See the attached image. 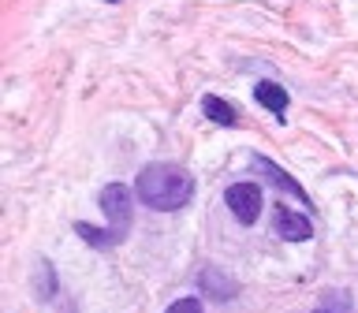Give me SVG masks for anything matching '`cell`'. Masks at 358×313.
I'll return each instance as SVG.
<instances>
[{
	"label": "cell",
	"mask_w": 358,
	"mask_h": 313,
	"mask_svg": "<svg viewBox=\"0 0 358 313\" xmlns=\"http://www.w3.org/2000/svg\"><path fill=\"white\" fill-rule=\"evenodd\" d=\"M134 194L145 209L157 212H176L194 198V179L179 164H145L134 175Z\"/></svg>",
	"instance_id": "cell-1"
},
{
	"label": "cell",
	"mask_w": 358,
	"mask_h": 313,
	"mask_svg": "<svg viewBox=\"0 0 358 313\" xmlns=\"http://www.w3.org/2000/svg\"><path fill=\"white\" fill-rule=\"evenodd\" d=\"M254 97H257V105L268 108L276 119H284V112H287V105H291V94H287L284 86H276V82H257V86H254Z\"/></svg>",
	"instance_id": "cell-6"
},
{
	"label": "cell",
	"mask_w": 358,
	"mask_h": 313,
	"mask_svg": "<svg viewBox=\"0 0 358 313\" xmlns=\"http://www.w3.org/2000/svg\"><path fill=\"white\" fill-rule=\"evenodd\" d=\"M101 209H105L108 228H94V224L78 220L75 235L86 239L90 246H97V250H108V246L127 239V231H131V190L123 183H108L105 190H101Z\"/></svg>",
	"instance_id": "cell-2"
},
{
	"label": "cell",
	"mask_w": 358,
	"mask_h": 313,
	"mask_svg": "<svg viewBox=\"0 0 358 313\" xmlns=\"http://www.w3.org/2000/svg\"><path fill=\"white\" fill-rule=\"evenodd\" d=\"M164 313H206V310H201V298H176Z\"/></svg>",
	"instance_id": "cell-10"
},
{
	"label": "cell",
	"mask_w": 358,
	"mask_h": 313,
	"mask_svg": "<svg viewBox=\"0 0 358 313\" xmlns=\"http://www.w3.org/2000/svg\"><path fill=\"white\" fill-rule=\"evenodd\" d=\"M108 4H116V0H108Z\"/></svg>",
	"instance_id": "cell-11"
},
{
	"label": "cell",
	"mask_w": 358,
	"mask_h": 313,
	"mask_svg": "<svg viewBox=\"0 0 358 313\" xmlns=\"http://www.w3.org/2000/svg\"><path fill=\"white\" fill-rule=\"evenodd\" d=\"M201 112H206L213 123H220V127H239V108L228 105V101L217 97V94H206V97H201Z\"/></svg>",
	"instance_id": "cell-8"
},
{
	"label": "cell",
	"mask_w": 358,
	"mask_h": 313,
	"mask_svg": "<svg viewBox=\"0 0 358 313\" xmlns=\"http://www.w3.org/2000/svg\"><path fill=\"white\" fill-rule=\"evenodd\" d=\"M250 168H254V172H262V175H265L276 190H284V194H295V198L302 201V205H310V198H306V190L299 187V179H291V175H287L276 161H268V156L257 153V156H250Z\"/></svg>",
	"instance_id": "cell-5"
},
{
	"label": "cell",
	"mask_w": 358,
	"mask_h": 313,
	"mask_svg": "<svg viewBox=\"0 0 358 313\" xmlns=\"http://www.w3.org/2000/svg\"><path fill=\"white\" fill-rule=\"evenodd\" d=\"M198 284H201V291H206V298H217V302L235 298V279H228L220 268H206V272L198 276Z\"/></svg>",
	"instance_id": "cell-7"
},
{
	"label": "cell",
	"mask_w": 358,
	"mask_h": 313,
	"mask_svg": "<svg viewBox=\"0 0 358 313\" xmlns=\"http://www.w3.org/2000/svg\"><path fill=\"white\" fill-rule=\"evenodd\" d=\"M351 310L355 306H351V295H347V291H329L313 313H351Z\"/></svg>",
	"instance_id": "cell-9"
},
{
	"label": "cell",
	"mask_w": 358,
	"mask_h": 313,
	"mask_svg": "<svg viewBox=\"0 0 358 313\" xmlns=\"http://www.w3.org/2000/svg\"><path fill=\"white\" fill-rule=\"evenodd\" d=\"M224 201L235 212V220L246 224V228L262 217V190H257V183H231L224 190Z\"/></svg>",
	"instance_id": "cell-3"
},
{
	"label": "cell",
	"mask_w": 358,
	"mask_h": 313,
	"mask_svg": "<svg viewBox=\"0 0 358 313\" xmlns=\"http://www.w3.org/2000/svg\"><path fill=\"white\" fill-rule=\"evenodd\" d=\"M273 228H276L280 239H287V242H306L310 235H313L310 217H302V212L287 209V205H276V212H273Z\"/></svg>",
	"instance_id": "cell-4"
}]
</instances>
